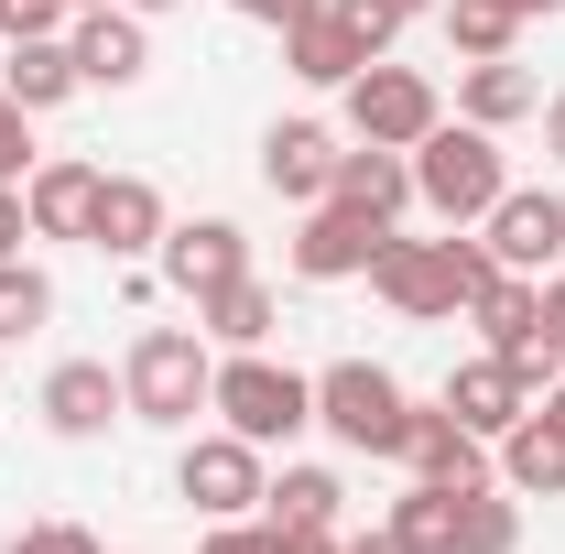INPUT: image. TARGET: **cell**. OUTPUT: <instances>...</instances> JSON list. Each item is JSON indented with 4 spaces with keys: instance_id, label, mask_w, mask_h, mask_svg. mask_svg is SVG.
Instances as JSON below:
<instances>
[{
    "instance_id": "44dd1931",
    "label": "cell",
    "mask_w": 565,
    "mask_h": 554,
    "mask_svg": "<svg viewBox=\"0 0 565 554\" xmlns=\"http://www.w3.org/2000/svg\"><path fill=\"white\" fill-rule=\"evenodd\" d=\"M0 87H11L33 120H44V109H66L87 76H76V44H66V33H11V55H0Z\"/></svg>"
},
{
    "instance_id": "9c48e42d",
    "label": "cell",
    "mask_w": 565,
    "mask_h": 554,
    "mask_svg": "<svg viewBox=\"0 0 565 554\" xmlns=\"http://www.w3.org/2000/svg\"><path fill=\"white\" fill-rule=\"evenodd\" d=\"M479 251H490L500 273H565V196L555 185H511L490 217H479Z\"/></svg>"
},
{
    "instance_id": "277c9868",
    "label": "cell",
    "mask_w": 565,
    "mask_h": 554,
    "mask_svg": "<svg viewBox=\"0 0 565 554\" xmlns=\"http://www.w3.org/2000/svg\"><path fill=\"white\" fill-rule=\"evenodd\" d=\"M207 414L273 457V446H294V435L316 424V381H305V370H282L273 348H228V359H217V381H207Z\"/></svg>"
},
{
    "instance_id": "e575fe53",
    "label": "cell",
    "mask_w": 565,
    "mask_h": 554,
    "mask_svg": "<svg viewBox=\"0 0 565 554\" xmlns=\"http://www.w3.org/2000/svg\"><path fill=\"white\" fill-rule=\"evenodd\" d=\"M338 544H349V533H282L273 522V554H338Z\"/></svg>"
},
{
    "instance_id": "7c38bea8",
    "label": "cell",
    "mask_w": 565,
    "mask_h": 554,
    "mask_svg": "<svg viewBox=\"0 0 565 554\" xmlns=\"http://www.w3.org/2000/svg\"><path fill=\"white\" fill-rule=\"evenodd\" d=\"M163 228H174V207H163V185H152V174H98L87 251H109V262L131 273V262H152V251H163Z\"/></svg>"
},
{
    "instance_id": "836d02e7",
    "label": "cell",
    "mask_w": 565,
    "mask_h": 554,
    "mask_svg": "<svg viewBox=\"0 0 565 554\" xmlns=\"http://www.w3.org/2000/svg\"><path fill=\"white\" fill-rule=\"evenodd\" d=\"M228 11H239V22H273V33H282V22H305L316 0H228Z\"/></svg>"
},
{
    "instance_id": "ffe728a7",
    "label": "cell",
    "mask_w": 565,
    "mask_h": 554,
    "mask_svg": "<svg viewBox=\"0 0 565 554\" xmlns=\"http://www.w3.org/2000/svg\"><path fill=\"white\" fill-rule=\"evenodd\" d=\"M327 196L392 228V217L414 207V152H381V141H349V152H338V185H327Z\"/></svg>"
},
{
    "instance_id": "d6986e66",
    "label": "cell",
    "mask_w": 565,
    "mask_h": 554,
    "mask_svg": "<svg viewBox=\"0 0 565 554\" xmlns=\"http://www.w3.org/2000/svg\"><path fill=\"white\" fill-rule=\"evenodd\" d=\"M468 327H479V348L522 359V348L544 338V283H533V273H500V262H490V283L468 294Z\"/></svg>"
},
{
    "instance_id": "7a4b0ae2",
    "label": "cell",
    "mask_w": 565,
    "mask_h": 554,
    "mask_svg": "<svg viewBox=\"0 0 565 554\" xmlns=\"http://www.w3.org/2000/svg\"><path fill=\"white\" fill-rule=\"evenodd\" d=\"M207 381H217L207 327H141L131 359H120L131 424H163V435H196V414H207Z\"/></svg>"
},
{
    "instance_id": "f35d334b",
    "label": "cell",
    "mask_w": 565,
    "mask_h": 554,
    "mask_svg": "<svg viewBox=\"0 0 565 554\" xmlns=\"http://www.w3.org/2000/svg\"><path fill=\"white\" fill-rule=\"evenodd\" d=\"M500 11H511V22H555L565 0H500Z\"/></svg>"
},
{
    "instance_id": "ab89813d",
    "label": "cell",
    "mask_w": 565,
    "mask_h": 554,
    "mask_svg": "<svg viewBox=\"0 0 565 554\" xmlns=\"http://www.w3.org/2000/svg\"><path fill=\"white\" fill-rule=\"evenodd\" d=\"M120 11H141V22H163V11H185V0H120Z\"/></svg>"
},
{
    "instance_id": "7402d4cb",
    "label": "cell",
    "mask_w": 565,
    "mask_h": 554,
    "mask_svg": "<svg viewBox=\"0 0 565 554\" xmlns=\"http://www.w3.org/2000/svg\"><path fill=\"white\" fill-rule=\"evenodd\" d=\"M533 109H544V76L511 66V55H490V66L457 76V120H479V131H522Z\"/></svg>"
},
{
    "instance_id": "603a6c76",
    "label": "cell",
    "mask_w": 565,
    "mask_h": 554,
    "mask_svg": "<svg viewBox=\"0 0 565 554\" xmlns=\"http://www.w3.org/2000/svg\"><path fill=\"white\" fill-rule=\"evenodd\" d=\"M500 489H511V500H555L565 489V424L544 414V403L500 435Z\"/></svg>"
},
{
    "instance_id": "ba28073f",
    "label": "cell",
    "mask_w": 565,
    "mask_h": 554,
    "mask_svg": "<svg viewBox=\"0 0 565 554\" xmlns=\"http://www.w3.org/2000/svg\"><path fill=\"white\" fill-rule=\"evenodd\" d=\"M262 489H273V457L250 446V435H185V457H174V500L185 511H207V522H239V511H262Z\"/></svg>"
},
{
    "instance_id": "cb8c5ba5",
    "label": "cell",
    "mask_w": 565,
    "mask_h": 554,
    "mask_svg": "<svg viewBox=\"0 0 565 554\" xmlns=\"http://www.w3.org/2000/svg\"><path fill=\"white\" fill-rule=\"evenodd\" d=\"M196 327H207V348H273L282 294H273L262 273H239V283H217L207 305H196Z\"/></svg>"
},
{
    "instance_id": "484cf974",
    "label": "cell",
    "mask_w": 565,
    "mask_h": 554,
    "mask_svg": "<svg viewBox=\"0 0 565 554\" xmlns=\"http://www.w3.org/2000/svg\"><path fill=\"white\" fill-rule=\"evenodd\" d=\"M457 554H522V500L511 489H457Z\"/></svg>"
},
{
    "instance_id": "f546056e",
    "label": "cell",
    "mask_w": 565,
    "mask_h": 554,
    "mask_svg": "<svg viewBox=\"0 0 565 554\" xmlns=\"http://www.w3.org/2000/svg\"><path fill=\"white\" fill-rule=\"evenodd\" d=\"M33 163H44V152H33V109H22V98L0 87V185H22Z\"/></svg>"
},
{
    "instance_id": "6da1fadb",
    "label": "cell",
    "mask_w": 565,
    "mask_h": 554,
    "mask_svg": "<svg viewBox=\"0 0 565 554\" xmlns=\"http://www.w3.org/2000/svg\"><path fill=\"white\" fill-rule=\"evenodd\" d=\"M359 283H370L392 316L435 327V316H468V294L490 283V251H479L468 228H446V239H403V228H392V239L370 251V273H359Z\"/></svg>"
},
{
    "instance_id": "4fadbf2b",
    "label": "cell",
    "mask_w": 565,
    "mask_h": 554,
    "mask_svg": "<svg viewBox=\"0 0 565 554\" xmlns=\"http://www.w3.org/2000/svg\"><path fill=\"white\" fill-rule=\"evenodd\" d=\"M403 468L435 479V489H490L500 479V446H490V435H468L446 403H414V424H403Z\"/></svg>"
},
{
    "instance_id": "83f0119b",
    "label": "cell",
    "mask_w": 565,
    "mask_h": 554,
    "mask_svg": "<svg viewBox=\"0 0 565 554\" xmlns=\"http://www.w3.org/2000/svg\"><path fill=\"white\" fill-rule=\"evenodd\" d=\"M435 22H446V44H457V66H490V55H511V11L500 0H435Z\"/></svg>"
},
{
    "instance_id": "d590c367",
    "label": "cell",
    "mask_w": 565,
    "mask_h": 554,
    "mask_svg": "<svg viewBox=\"0 0 565 554\" xmlns=\"http://www.w3.org/2000/svg\"><path fill=\"white\" fill-rule=\"evenodd\" d=\"M338 554H414V544H403L392 522H370V533H349V544H338Z\"/></svg>"
},
{
    "instance_id": "5bb4252c",
    "label": "cell",
    "mask_w": 565,
    "mask_h": 554,
    "mask_svg": "<svg viewBox=\"0 0 565 554\" xmlns=\"http://www.w3.org/2000/svg\"><path fill=\"white\" fill-rule=\"evenodd\" d=\"M66 44H76V76H87V87H141V76H152V22L120 11V0H87L66 22Z\"/></svg>"
},
{
    "instance_id": "d4e9b609",
    "label": "cell",
    "mask_w": 565,
    "mask_h": 554,
    "mask_svg": "<svg viewBox=\"0 0 565 554\" xmlns=\"http://www.w3.org/2000/svg\"><path fill=\"white\" fill-rule=\"evenodd\" d=\"M338 511H349L338 468H273V489H262V522H282V533H338Z\"/></svg>"
},
{
    "instance_id": "ee69618b",
    "label": "cell",
    "mask_w": 565,
    "mask_h": 554,
    "mask_svg": "<svg viewBox=\"0 0 565 554\" xmlns=\"http://www.w3.org/2000/svg\"><path fill=\"white\" fill-rule=\"evenodd\" d=\"M76 11H87V0H76Z\"/></svg>"
},
{
    "instance_id": "9a60e30c",
    "label": "cell",
    "mask_w": 565,
    "mask_h": 554,
    "mask_svg": "<svg viewBox=\"0 0 565 554\" xmlns=\"http://www.w3.org/2000/svg\"><path fill=\"white\" fill-rule=\"evenodd\" d=\"M381 239H392L381 217H359V207H338V196H316V207H305V228H294V283H359Z\"/></svg>"
},
{
    "instance_id": "7bdbcfd3",
    "label": "cell",
    "mask_w": 565,
    "mask_h": 554,
    "mask_svg": "<svg viewBox=\"0 0 565 554\" xmlns=\"http://www.w3.org/2000/svg\"><path fill=\"white\" fill-rule=\"evenodd\" d=\"M544 414H555V424H565V381H555V392H544Z\"/></svg>"
},
{
    "instance_id": "ac0fdd59",
    "label": "cell",
    "mask_w": 565,
    "mask_h": 554,
    "mask_svg": "<svg viewBox=\"0 0 565 554\" xmlns=\"http://www.w3.org/2000/svg\"><path fill=\"white\" fill-rule=\"evenodd\" d=\"M109 414H131V392H120L109 359H55V370H44V424H55L66 446L109 435Z\"/></svg>"
},
{
    "instance_id": "f1b7e54d",
    "label": "cell",
    "mask_w": 565,
    "mask_h": 554,
    "mask_svg": "<svg viewBox=\"0 0 565 554\" xmlns=\"http://www.w3.org/2000/svg\"><path fill=\"white\" fill-rule=\"evenodd\" d=\"M55 327V273L44 262H0V348Z\"/></svg>"
},
{
    "instance_id": "b9f144b4",
    "label": "cell",
    "mask_w": 565,
    "mask_h": 554,
    "mask_svg": "<svg viewBox=\"0 0 565 554\" xmlns=\"http://www.w3.org/2000/svg\"><path fill=\"white\" fill-rule=\"evenodd\" d=\"M392 11H403V22H424V11H435V0H392Z\"/></svg>"
},
{
    "instance_id": "52a82bcc",
    "label": "cell",
    "mask_w": 565,
    "mask_h": 554,
    "mask_svg": "<svg viewBox=\"0 0 565 554\" xmlns=\"http://www.w3.org/2000/svg\"><path fill=\"white\" fill-rule=\"evenodd\" d=\"M338 98H349V141H381V152H414V141L446 120L435 76H424V66H392V55H381V66H359Z\"/></svg>"
},
{
    "instance_id": "4316f807",
    "label": "cell",
    "mask_w": 565,
    "mask_h": 554,
    "mask_svg": "<svg viewBox=\"0 0 565 554\" xmlns=\"http://www.w3.org/2000/svg\"><path fill=\"white\" fill-rule=\"evenodd\" d=\"M381 522H392V533H403V544H414V554H457V489L414 479V489H403V500H392V511H381Z\"/></svg>"
},
{
    "instance_id": "8fae6325",
    "label": "cell",
    "mask_w": 565,
    "mask_h": 554,
    "mask_svg": "<svg viewBox=\"0 0 565 554\" xmlns=\"http://www.w3.org/2000/svg\"><path fill=\"white\" fill-rule=\"evenodd\" d=\"M152 273L174 283L185 305H207L217 283L250 273V239H239V217H174V228H163V251H152Z\"/></svg>"
},
{
    "instance_id": "3957f363",
    "label": "cell",
    "mask_w": 565,
    "mask_h": 554,
    "mask_svg": "<svg viewBox=\"0 0 565 554\" xmlns=\"http://www.w3.org/2000/svg\"><path fill=\"white\" fill-rule=\"evenodd\" d=\"M500 196H511L500 131H479V120H435V131L414 141V207H435L446 228H479Z\"/></svg>"
},
{
    "instance_id": "e0dca14e",
    "label": "cell",
    "mask_w": 565,
    "mask_h": 554,
    "mask_svg": "<svg viewBox=\"0 0 565 554\" xmlns=\"http://www.w3.org/2000/svg\"><path fill=\"white\" fill-rule=\"evenodd\" d=\"M98 174H109V163H87V152H44V163L22 174V217H33V239H87Z\"/></svg>"
},
{
    "instance_id": "5b68a950",
    "label": "cell",
    "mask_w": 565,
    "mask_h": 554,
    "mask_svg": "<svg viewBox=\"0 0 565 554\" xmlns=\"http://www.w3.org/2000/svg\"><path fill=\"white\" fill-rule=\"evenodd\" d=\"M392 33H403L392 0H316L305 22H282V66L305 76V87H349L359 66L392 55Z\"/></svg>"
},
{
    "instance_id": "30bf717a",
    "label": "cell",
    "mask_w": 565,
    "mask_h": 554,
    "mask_svg": "<svg viewBox=\"0 0 565 554\" xmlns=\"http://www.w3.org/2000/svg\"><path fill=\"white\" fill-rule=\"evenodd\" d=\"M435 403H446V414L468 424V435H511V424L533 414V403H544V392H533V370H522V359H500V348H479V359H457V370H446V392H435Z\"/></svg>"
},
{
    "instance_id": "2e32d148",
    "label": "cell",
    "mask_w": 565,
    "mask_h": 554,
    "mask_svg": "<svg viewBox=\"0 0 565 554\" xmlns=\"http://www.w3.org/2000/svg\"><path fill=\"white\" fill-rule=\"evenodd\" d=\"M338 152H349V141L327 131V120H273V131H262V185H273L282 207H316V196L338 185Z\"/></svg>"
},
{
    "instance_id": "60d3db41",
    "label": "cell",
    "mask_w": 565,
    "mask_h": 554,
    "mask_svg": "<svg viewBox=\"0 0 565 554\" xmlns=\"http://www.w3.org/2000/svg\"><path fill=\"white\" fill-rule=\"evenodd\" d=\"M11 22H22V0H0V44H11Z\"/></svg>"
},
{
    "instance_id": "d6a6232c",
    "label": "cell",
    "mask_w": 565,
    "mask_h": 554,
    "mask_svg": "<svg viewBox=\"0 0 565 554\" xmlns=\"http://www.w3.org/2000/svg\"><path fill=\"white\" fill-rule=\"evenodd\" d=\"M22 239H33V217H22V185H0V262H22Z\"/></svg>"
},
{
    "instance_id": "1f68e13d",
    "label": "cell",
    "mask_w": 565,
    "mask_h": 554,
    "mask_svg": "<svg viewBox=\"0 0 565 554\" xmlns=\"http://www.w3.org/2000/svg\"><path fill=\"white\" fill-rule=\"evenodd\" d=\"M196 554H273V522L262 511H239V522H207V544Z\"/></svg>"
},
{
    "instance_id": "74e56055",
    "label": "cell",
    "mask_w": 565,
    "mask_h": 554,
    "mask_svg": "<svg viewBox=\"0 0 565 554\" xmlns=\"http://www.w3.org/2000/svg\"><path fill=\"white\" fill-rule=\"evenodd\" d=\"M533 120H544V152H555V163H565V87H555V98H544V109H533Z\"/></svg>"
},
{
    "instance_id": "4dcf8cb0",
    "label": "cell",
    "mask_w": 565,
    "mask_h": 554,
    "mask_svg": "<svg viewBox=\"0 0 565 554\" xmlns=\"http://www.w3.org/2000/svg\"><path fill=\"white\" fill-rule=\"evenodd\" d=\"M0 554H98V533H87V522H22Z\"/></svg>"
},
{
    "instance_id": "8992f818",
    "label": "cell",
    "mask_w": 565,
    "mask_h": 554,
    "mask_svg": "<svg viewBox=\"0 0 565 554\" xmlns=\"http://www.w3.org/2000/svg\"><path fill=\"white\" fill-rule=\"evenodd\" d=\"M316 424H327L349 457H403L414 392H403L381 359H327V370H316Z\"/></svg>"
},
{
    "instance_id": "8d00e7d4",
    "label": "cell",
    "mask_w": 565,
    "mask_h": 554,
    "mask_svg": "<svg viewBox=\"0 0 565 554\" xmlns=\"http://www.w3.org/2000/svg\"><path fill=\"white\" fill-rule=\"evenodd\" d=\"M544 348H565V273H544Z\"/></svg>"
}]
</instances>
